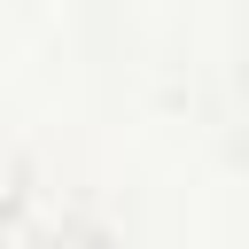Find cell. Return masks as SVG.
Masks as SVG:
<instances>
[{"label": "cell", "mask_w": 249, "mask_h": 249, "mask_svg": "<svg viewBox=\"0 0 249 249\" xmlns=\"http://www.w3.org/2000/svg\"><path fill=\"white\" fill-rule=\"evenodd\" d=\"M23 210H31V171H23L16 148H0V233H16Z\"/></svg>", "instance_id": "1"}]
</instances>
